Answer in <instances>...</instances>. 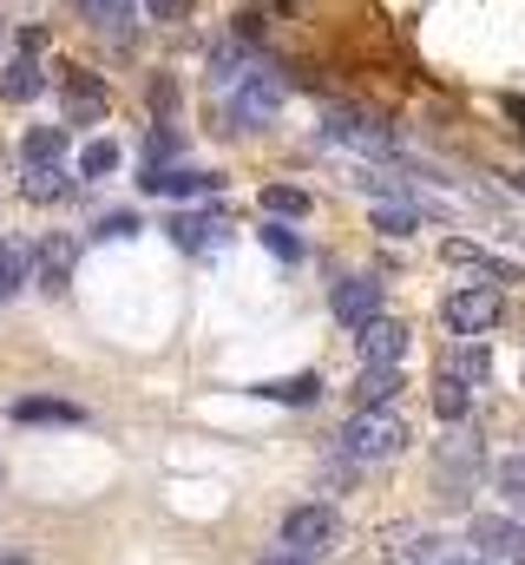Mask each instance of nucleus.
<instances>
[{
  "label": "nucleus",
  "instance_id": "37",
  "mask_svg": "<svg viewBox=\"0 0 525 565\" xmlns=\"http://www.w3.org/2000/svg\"><path fill=\"white\" fill-rule=\"evenodd\" d=\"M506 113H513V119H519V132H525V106H519V99H513V106H506Z\"/></svg>",
  "mask_w": 525,
  "mask_h": 565
},
{
  "label": "nucleus",
  "instance_id": "17",
  "mask_svg": "<svg viewBox=\"0 0 525 565\" xmlns=\"http://www.w3.org/2000/svg\"><path fill=\"white\" fill-rule=\"evenodd\" d=\"M329 139H342V145H362V151H388V132L375 126V119H362V113H329Z\"/></svg>",
  "mask_w": 525,
  "mask_h": 565
},
{
  "label": "nucleus",
  "instance_id": "16",
  "mask_svg": "<svg viewBox=\"0 0 525 565\" xmlns=\"http://www.w3.org/2000/svg\"><path fill=\"white\" fill-rule=\"evenodd\" d=\"M276 106H282V86H276V79H262V73H250V79H244V93H237V119H244V126H257V119H276Z\"/></svg>",
  "mask_w": 525,
  "mask_h": 565
},
{
  "label": "nucleus",
  "instance_id": "9",
  "mask_svg": "<svg viewBox=\"0 0 525 565\" xmlns=\"http://www.w3.org/2000/svg\"><path fill=\"white\" fill-rule=\"evenodd\" d=\"M355 349H362L368 369H400V355H407V329L388 322V316H375V322L355 329Z\"/></svg>",
  "mask_w": 525,
  "mask_h": 565
},
{
  "label": "nucleus",
  "instance_id": "11",
  "mask_svg": "<svg viewBox=\"0 0 525 565\" xmlns=\"http://www.w3.org/2000/svg\"><path fill=\"white\" fill-rule=\"evenodd\" d=\"M440 257H447V264H460V270L493 277V289H500V282H519V264H506V257H493V250H480V244H467V237H447V244H440Z\"/></svg>",
  "mask_w": 525,
  "mask_h": 565
},
{
  "label": "nucleus",
  "instance_id": "24",
  "mask_svg": "<svg viewBox=\"0 0 525 565\" xmlns=\"http://www.w3.org/2000/svg\"><path fill=\"white\" fill-rule=\"evenodd\" d=\"M262 211H269V217H309V191H296V184H269V191H262Z\"/></svg>",
  "mask_w": 525,
  "mask_h": 565
},
{
  "label": "nucleus",
  "instance_id": "1",
  "mask_svg": "<svg viewBox=\"0 0 525 565\" xmlns=\"http://www.w3.org/2000/svg\"><path fill=\"white\" fill-rule=\"evenodd\" d=\"M342 447H349V460H394L407 447V427L388 408H362L355 422L342 427Z\"/></svg>",
  "mask_w": 525,
  "mask_h": 565
},
{
  "label": "nucleus",
  "instance_id": "29",
  "mask_svg": "<svg viewBox=\"0 0 525 565\" xmlns=\"http://www.w3.org/2000/svg\"><path fill=\"white\" fill-rule=\"evenodd\" d=\"M262 244H269V250H276V257H289V264H296V257H302V244H296V237H289V231H282V224H262Z\"/></svg>",
  "mask_w": 525,
  "mask_h": 565
},
{
  "label": "nucleus",
  "instance_id": "4",
  "mask_svg": "<svg viewBox=\"0 0 525 565\" xmlns=\"http://www.w3.org/2000/svg\"><path fill=\"white\" fill-rule=\"evenodd\" d=\"M106 79H93V73H79V66H66L60 73V113H66V126H99L106 119Z\"/></svg>",
  "mask_w": 525,
  "mask_h": 565
},
{
  "label": "nucleus",
  "instance_id": "3",
  "mask_svg": "<svg viewBox=\"0 0 525 565\" xmlns=\"http://www.w3.org/2000/svg\"><path fill=\"white\" fill-rule=\"evenodd\" d=\"M440 487H447V500H467L473 493V473H480V434H467V427H453L447 440H440Z\"/></svg>",
  "mask_w": 525,
  "mask_h": 565
},
{
  "label": "nucleus",
  "instance_id": "23",
  "mask_svg": "<svg viewBox=\"0 0 525 565\" xmlns=\"http://www.w3.org/2000/svg\"><path fill=\"white\" fill-rule=\"evenodd\" d=\"M66 191H73V178H66L60 164H53V171H26V198H33V204H60Z\"/></svg>",
  "mask_w": 525,
  "mask_h": 565
},
{
  "label": "nucleus",
  "instance_id": "5",
  "mask_svg": "<svg viewBox=\"0 0 525 565\" xmlns=\"http://www.w3.org/2000/svg\"><path fill=\"white\" fill-rule=\"evenodd\" d=\"M467 540H473V559H480V565H519L525 559V526H513V520L480 513Z\"/></svg>",
  "mask_w": 525,
  "mask_h": 565
},
{
  "label": "nucleus",
  "instance_id": "10",
  "mask_svg": "<svg viewBox=\"0 0 525 565\" xmlns=\"http://www.w3.org/2000/svg\"><path fill=\"white\" fill-rule=\"evenodd\" d=\"M73 264H79V244H73V237H46L33 282H40L46 296H66V289H73Z\"/></svg>",
  "mask_w": 525,
  "mask_h": 565
},
{
  "label": "nucleus",
  "instance_id": "30",
  "mask_svg": "<svg viewBox=\"0 0 525 565\" xmlns=\"http://www.w3.org/2000/svg\"><path fill=\"white\" fill-rule=\"evenodd\" d=\"M99 237H113V244H126V237H138V217H126V211H113V217L99 224Z\"/></svg>",
  "mask_w": 525,
  "mask_h": 565
},
{
  "label": "nucleus",
  "instance_id": "7",
  "mask_svg": "<svg viewBox=\"0 0 525 565\" xmlns=\"http://www.w3.org/2000/svg\"><path fill=\"white\" fill-rule=\"evenodd\" d=\"M151 198H217L224 191V178H211V171H184V164H144V178H138Z\"/></svg>",
  "mask_w": 525,
  "mask_h": 565
},
{
  "label": "nucleus",
  "instance_id": "32",
  "mask_svg": "<svg viewBox=\"0 0 525 565\" xmlns=\"http://www.w3.org/2000/svg\"><path fill=\"white\" fill-rule=\"evenodd\" d=\"M171 151H178V132H151V139H144V158H151V164H164Z\"/></svg>",
  "mask_w": 525,
  "mask_h": 565
},
{
  "label": "nucleus",
  "instance_id": "8",
  "mask_svg": "<svg viewBox=\"0 0 525 565\" xmlns=\"http://www.w3.org/2000/svg\"><path fill=\"white\" fill-rule=\"evenodd\" d=\"M329 309H335L342 329L375 322V316H382V277H342L335 282V296H329Z\"/></svg>",
  "mask_w": 525,
  "mask_h": 565
},
{
  "label": "nucleus",
  "instance_id": "25",
  "mask_svg": "<svg viewBox=\"0 0 525 565\" xmlns=\"http://www.w3.org/2000/svg\"><path fill=\"white\" fill-rule=\"evenodd\" d=\"M79 171H86V178H113V171H119V145L93 139L86 151H79Z\"/></svg>",
  "mask_w": 525,
  "mask_h": 565
},
{
  "label": "nucleus",
  "instance_id": "33",
  "mask_svg": "<svg viewBox=\"0 0 525 565\" xmlns=\"http://www.w3.org/2000/svg\"><path fill=\"white\" fill-rule=\"evenodd\" d=\"M73 7H79V13H86V20H93V26H99V20H106V13H119V7H126V0H73Z\"/></svg>",
  "mask_w": 525,
  "mask_h": 565
},
{
  "label": "nucleus",
  "instance_id": "38",
  "mask_svg": "<svg viewBox=\"0 0 525 565\" xmlns=\"http://www.w3.org/2000/svg\"><path fill=\"white\" fill-rule=\"evenodd\" d=\"M519 460H525V447H519Z\"/></svg>",
  "mask_w": 525,
  "mask_h": 565
},
{
  "label": "nucleus",
  "instance_id": "6",
  "mask_svg": "<svg viewBox=\"0 0 525 565\" xmlns=\"http://www.w3.org/2000/svg\"><path fill=\"white\" fill-rule=\"evenodd\" d=\"M282 546L302 553V559H322V553L335 546V513H329V507H296V513L282 520Z\"/></svg>",
  "mask_w": 525,
  "mask_h": 565
},
{
  "label": "nucleus",
  "instance_id": "14",
  "mask_svg": "<svg viewBox=\"0 0 525 565\" xmlns=\"http://www.w3.org/2000/svg\"><path fill=\"white\" fill-rule=\"evenodd\" d=\"M486 369H493V362H486V349H480V342H453V349L440 355V375H447V382H460V388H480V382H486Z\"/></svg>",
  "mask_w": 525,
  "mask_h": 565
},
{
  "label": "nucleus",
  "instance_id": "2",
  "mask_svg": "<svg viewBox=\"0 0 525 565\" xmlns=\"http://www.w3.org/2000/svg\"><path fill=\"white\" fill-rule=\"evenodd\" d=\"M440 316H447V329L453 335H486L500 316H506V296L486 282V289H460V296H447L440 302Z\"/></svg>",
  "mask_w": 525,
  "mask_h": 565
},
{
  "label": "nucleus",
  "instance_id": "28",
  "mask_svg": "<svg viewBox=\"0 0 525 565\" xmlns=\"http://www.w3.org/2000/svg\"><path fill=\"white\" fill-rule=\"evenodd\" d=\"M500 493H506V500H519V507H525V460H519V454H513V460L500 467Z\"/></svg>",
  "mask_w": 525,
  "mask_h": 565
},
{
  "label": "nucleus",
  "instance_id": "21",
  "mask_svg": "<svg viewBox=\"0 0 525 565\" xmlns=\"http://www.w3.org/2000/svg\"><path fill=\"white\" fill-rule=\"evenodd\" d=\"M13 422H60V427H73V422H86V415H79L73 402H40V395H33V402H13Z\"/></svg>",
  "mask_w": 525,
  "mask_h": 565
},
{
  "label": "nucleus",
  "instance_id": "35",
  "mask_svg": "<svg viewBox=\"0 0 525 565\" xmlns=\"http://www.w3.org/2000/svg\"><path fill=\"white\" fill-rule=\"evenodd\" d=\"M262 565H315V559H302V553H289V546H282V553H269Z\"/></svg>",
  "mask_w": 525,
  "mask_h": 565
},
{
  "label": "nucleus",
  "instance_id": "20",
  "mask_svg": "<svg viewBox=\"0 0 525 565\" xmlns=\"http://www.w3.org/2000/svg\"><path fill=\"white\" fill-rule=\"evenodd\" d=\"M467 408H473V395H467V388H460V382H447V375H433V415H440V422H467Z\"/></svg>",
  "mask_w": 525,
  "mask_h": 565
},
{
  "label": "nucleus",
  "instance_id": "18",
  "mask_svg": "<svg viewBox=\"0 0 525 565\" xmlns=\"http://www.w3.org/2000/svg\"><path fill=\"white\" fill-rule=\"evenodd\" d=\"M394 395H400V369H368V362H362V375H355V402H362V408H388Z\"/></svg>",
  "mask_w": 525,
  "mask_h": 565
},
{
  "label": "nucleus",
  "instance_id": "19",
  "mask_svg": "<svg viewBox=\"0 0 525 565\" xmlns=\"http://www.w3.org/2000/svg\"><path fill=\"white\" fill-rule=\"evenodd\" d=\"M164 231H171V244H178V250H204V244L217 237V224H211L204 211H184V217H171Z\"/></svg>",
  "mask_w": 525,
  "mask_h": 565
},
{
  "label": "nucleus",
  "instance_id": "22",
  "mask_svg": "<svg viewBox=\"0 0 525 565\" xmlns=\"http://www.w3.org/2000/svg\"><path fill=\"white\" fill-rule=\"evenodd\" d=\"M257 395H269V402H315V395H322V375H289V382H257Z\"/></svg>",
  "mask_w": 525,
  "mask_h": 565
},
{
  "label": "nucleus",
  "instance_id": "34",
  "mask_svg": "<svg viewBox=\"0 0 525 565\" xmlns=\"http://www.w3.org/2000/svg\"><path fill=\"white\" fill-rule=\"evenodd\" d=\"M151 113H171V79H151Z\"/></svg>",
  "mask_w": 525,
  "mask_h": 565
},
{
  "label": "nucleus",
  "instance_id": "12",
  "mask_svg": "<svg viewBox=\"0 0 525 565\" xmlns=\"http://www.w3.org/2000/svg\"><path fill=\"white\" fill-rule=\"evenodd\" d=\"M66 158V126H26V139H20V164L26 171H53Z\"/></svg>",
  "mask_w": 525,
  "mask_h": 565
},
{
  "label": "nucleus",
  "instance_id": "36",
  "mask_svg": "<svg viewBox=\"0 0 525 565\" xmlns=\"http://www.w3.org/2000/svg\"><path fill=\"white\" fill-rule=\"evenodd\" d=\"M0 565H33V559H20V553H7V546H0Z\"/></svg>",
  "mask_w": 525,
  "mask_h": 565
},
{
  "label": "nucleus",
  "instance_id": "13",
  "mask_svg": "<svg viewBox=\"0 0 525 565\" xmlns=\"http://www.w3.org/2000/svg\"><path fill=\"white\" fill-rule=\"evenodd\" d=\"M0 93H7V99H20V106H26V99H40V93H46V66H40L33 53L7 60V66H0Z\"/></svg>",
  "mask_w": 525,
  "mask_h": 565
},
{
  "label": "nucleus",
  "instance_id": "15",
  "mask_svg": "<svg viewBox=\"0 0 525 565\" xmlns=\"http://www.w3.org/2000/svg\"><path fill=\"white\" fill-rule=\"evenodd\" d=\"M244 66H250V40H244V33H231V40L211 46V86H237V79H250Z\"/></svg>",
  "mask_w": 525,
  "mask_h": 565
},
{
  "label": "nucleus",
  "instance_id": "31",
  "mask_svg": "<svg viewBox=\"0 0 525 565\" xmlns=\"http://www.w3.org/2000/svg\"><path fill=\"white\" fill-rule=\"evenodd\" d=\"M144 13L171 26V20H184V13H191V0H144Z\"/></svg>",
  "mask_w": 525,
  "mask_h": 565
},
{
  "label": "nucleus",
  "instance_id": "39",
  "mask_svg": "<svg viewBox=\"0 0 525 565\" xmlns=\"http://www.w3.org/2000/svg\"><path fill=\"white\" fill-rule=\"evenodd\" d=\"M519 565H525V559H519Z\"/></svg>",
  "mask_w": 525,
  "mask_h": 565
},
{
  "label": "nucleus",
  "instance_id": "26",
  "mask_svg": "<svg viewBox=\"0 0 525 565\" xmlns=\"http://www.w3.org/2000/svg\"><path fill=\"white\" fill-rule=\"evenodd\" d=\"M20 282H26V250L20 244H0V302L20 296Z\"/></svg>",
  "mask_w": 525,
  "mask_h": 565
},
{
  "label": "nucleus",
  "instance_id": "27",
  "mask_svg": "<svg viewBox=\"0 0 525 565\" xmlns=\"http://www.w3.org/2000/svg\"><path fill=\"white\" fill-rule=\"evenodd\" d=\"M375 224H382L388 237H407V231H420V217H414V211H400V204H382V211H375Z\"/></svg>",
  "mask_w": 525,
  "mask_h": 565
}]
</instances>
